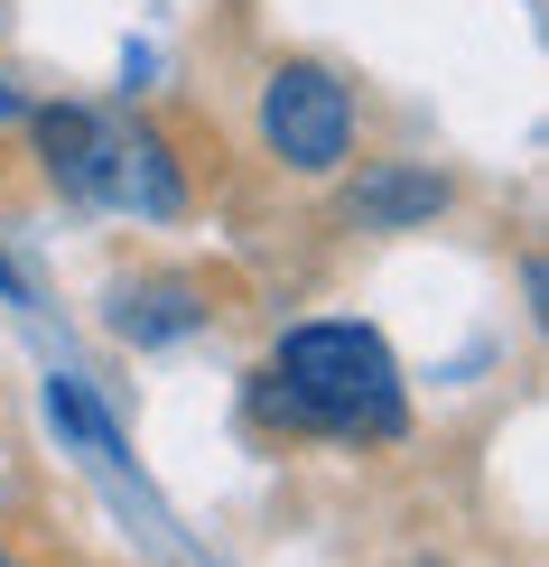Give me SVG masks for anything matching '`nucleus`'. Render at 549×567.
Wrapping results in <instances>:
<instances>
[{
    "label": "nucleus",
    "mask_w": 549,
    "mask_h": 567,
    "mask_svg": "<svg viewBox=\"0 0 549 567\" xmlns=\"http://www.w3.org/2000/svg\"><path fill=\"white\" fill-rule=\"evenodd\" d=\"M0 567H19V558H10V549H0Z\"/></svg>",
    "instance_id": "obj_9"
},
{
    "label": "nucleus",
    "mask_w": 549,
    "mask_h": 567,
    "mask_svg": "<svg viewBox=\"0 0 549 567\" xmlns=\"http://www.w3.org/2000/svg\"><path fill=\"white\" fill-rule=\"evenodd\" d=\"M0 122H29V93H19L10 75H0Z\"/></svg>",
    "instance_id": "obj_8"
},
{
    "label": "nucleus",
    "mask_w": 549,
    "mask_h": 567,
    "mask_svg": "<svg viewBox=\"0 0 549 567\" xmlns=\"http://www.w3.org/2000/svg\"><path fill=\"white\" fill-rule=\"evenodd\" d=\"M354 224H373V233H410L428 215H447V177H428V168H400V158H373L364 177H354Z\"/></svg>",
    "instance_id": "obj_5"
},
{
    "label": "nucleus",
    "mask_w": 549,
    "mask_h": 567,
    "mask_svg": "<svg viewBox=\"0 0 549 567\" xmlns=\"http://www.w3.org/2000/svg\"><path fill=\"white\" fill-rule=\"evenodd\" d=\"M261 150L279 158L289 177H336L354 158V84L317 56H279L261 75Z\"/></svg>",
    "instance_id": "obj_2"
},
{
    "label": "nucleus",
    "mask_w": 549,
    "mask_h": 567,
    "mask_svg": "<svg viewBox=\"0 0 549 567\" xmlns=\"http://www.w3.org/2000/svg\"><path fill=\"white\" fill-rule=\"evenodd\" d=\"M103 205L150 215V224L186 215V158H177V140L159 131V122H112V177H103Z\"/></svg>",
    "instance_id": "obj_3"
},
{
    "label": "nucleus",
    "mask_w": 549,
    "mask_h": 567,
    "mask_svg": "<svg viewBox=\"0 0 549 567\" xmlns=\"http://www.w3.org/2000/svg\"><path fill=\"white\" fill-rule=\"evenodd\" d=\"M29 122H38L47 177H57L65 196L103 205V177H112V122H103V112H84V103H47V112H29Z\"/></svg>",
    "instance_id": "obj_4"
},
{
    "label": "nucleus",
    "mask_w": 549,
    "mask_h": 567,
    "mask_svg": "<svg viewBox=\"0 0 549 567\" xmlns=\"http://www.w3.org/2000/svg\"><path fill=\"white\" fill-rule=\"evenodd\" d=\"M205 317H214L205 279H131V289L112 298V326H122L131 344H177V336H196Z\"/></svg>",
    "instance_id": "obj_6"
},
{
    "label": "nucleus",
    "mask_w": 549,
    "mask_h": 567,
    "mask_svg": "<svg viewBox=\"0 0 549 567\" xmlns=\"http://www.w3.org/2000/svg\"><path fill=\"white\" fill-rule=\"evenodd\" d=\"M47 410H57L65 429H75V437L93 446V456H122V437H112V419H103V410L84 400V382H57V391H47Z\"/></svg>",
    "instance_id": "obj_7"
},
{
    "label": "nucleus",
    "mask_w": 549,
    "mask_h": 567,
    "mask_svg": "<svg viewBox=\"0 0 549 567\" xmlns=\"http://www.w3.org/2000/svg\"><path fill=\"white\" fill-rule=\"evenodd\" d=\"M243 400L261 429H289V437H400L410 429V391H400L392 344L354 317L289 326Z\"/></svg>",
    "instance_id": "obj_1"
}]
</instances>
